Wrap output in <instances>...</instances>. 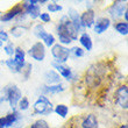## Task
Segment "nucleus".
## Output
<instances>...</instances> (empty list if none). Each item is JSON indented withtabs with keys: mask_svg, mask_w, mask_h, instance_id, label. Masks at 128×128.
Wrapping results in <instances>:
<instances>
[{
	"mask_svg": "<svg viewBox=\"0 0 128 128\" xmlns=\"http://www.w3.org/2000/svg\"><path fill=\"white\" fill-rule=\"evenodd\" d=\"M4 96L6 97L7 102L10 104V107L12 111L16 110L18 102L20 101V99L22 98V92L15 84H10L8 86L5 88L4 90Z\"/></svg>",
	"mask_w": 128,
	"mask_h": 128,
	"instance_id": "nucleus-3",
	"label": "nucleus"
},
{
	"mask_svg": "<svg viewBox=\"0 0 128 128\" xmlns=\"http://www.w3.org/2000/svg\"><path fill=\"white\" fill-rule=\"evenodd\" d=\"M13 61L15 62L18 69L20 70V74L24 70V65H26V52L21 47H15V51L13 55Z\"/></svg>",
	"mask_w": 128,
	"mask_h": 128,
	"instance_id": "nucleus-14",
	"label": "nucleus"
},
{
	"mask_svg": "<svg viewBox=\"0 0 128 128\" xmlns=\"http://www.w3.org/2000/svg\"><path fill=\"white\" fill-rule=\"evenodd\" d=\"M68 18L70 19V21L72 22V24L74 26V28L77 29L78 33H85V29L83 28V26H82L80 24V15L78 14V12L76 10H74V8H69V10H68Z\"/></svg>",
	"mask_w": 128,
	"mask_h": 128,
	"instance_id": "nucleus-15",
	"label": "nucleus"
},
{
	"mask_svg": "<svg viewBox=\"0 0 128 128\" xmlns=\"http://www.w3.org/2000/svg\"><path fill=\"white\" fill-rule=\"evenodd\" d=\"M94 21H96V13L92 8L86 10L84 13H82L80 24L84 29H86V28H92L93 24H94Z\"/></svg>",
	"mask_w": 128,
	"mask_h": 128,
	"instance_id": "nucleus-12",
	"label": "nucleus"
},
{
	"mask_svg": "<svg viewBox=\"0 0 128 128\" xmlns=\"http://www.w3.org/2000/svg\"><path fill=\"white\" fill-rule=\"evenodd\" d=\"M0 41L2 43H7L10 41V34L5 30H0Z\"/></svg>",
	"mask_w": 128,
	"mask_h": 128,
	"instance_id": "nucleus-31",
	"label": "nucleus"
},
{
	"mask_svg": "<svg viewBox=\"0 0 128 128\" xmlns=\"http://www.w3.org/2000/svg\"><path fill=\"white\" fill-rule=\"evenodd\" d=\"M115 104H118L122 110L128 108V86L127 84L121 85L120 88H116L114 94Z\"/></svg>",
	"mask_w": 128,
	"mask_h": 128,
	"instance_id": "nucleus-7",
	"label": "nucleus"
},
{
	"mask_svg": "<svg viewBox=\"0 0 128 128\" xmlns=\"http://www.w3.org/2000/svg\"><path fill=\"white\" fill-rule=\"evenodd\" d=\"M10 128H24V118L19 119V120H18L15 124H13Z\"/></svg>",
	"mask_w": 128,
	"mask_h": 128,
	"instance_id": "nucleus-32",
	"label": "nucleus"
},
{
	"mask_svg": "<svg viewBox=\"0 0 128 128\" xmlns=\"http://www.w3.org/2000/svg\"><path fill=\"white\" fill-rule=\"evenodd\" d=\"M110 27H111V20H110V18L100 16L94 21V24H93L92 28H93V32L96 34L100 35V34H104Z\"/></svg>",
	"mask_w": 128,
	"mask_h": 128,
	"instance_id": "nucleus-11",
	"label": "nucleus"
},
{
	"mask_svg": "<svg viewBox=\"0 0 128 128\" xmlns=\"http://www.w3.org/2000/svg\"><path fill=\"white\" fill-rule=\"evenodd\" d=\"M14 51H15V47H14L13 42L8 41V42L5 44V47H4V52H5L7 56H10V57H13Z\"/></svg>",
	"mask_w": 128,
	"mask_h": 128,
	"instance_id": "nucleus-28",
	"label": "nucleus"
},
{
	"mask_svg": "<svg viewBox=\"0 0 128 128\" xmlns=\"http://www.w3.org/2000/svg\"><path fill=\"white\" fill-rule=\"evenodd\" d=\"M80 128H99V121H98L97 115L92 113L86 114L80 122Z\"/></svg>",
	"mask_w": 128,
	"mask_h": 128,
	"instance_id": "nucleus-17",
	"label": "nucleus"
},
{
	"mask_svg": "<svg viewBox=\"0 0 128 128\" xmlns=\"http://www.w3.org/2000/svg\"><path fill=\"white\" fill-rule=\"evenodd\" d=\"M56 34H57L60 44L62 46H69L72 41L78 40V32L68 18V15H62L58 24L56 26Z\"/></svg>",
	"mask_w": 128,
	"mask_h": 128,
	"instance_id": "nucleus-1",
	"label": "nucleus"
},
{
	"mask_svg": "<svg viewBox=\"0 0 128 128\" xmlns=\"http://www.w3.org/2000/svg\"><path fill=\"white\" fill-rule=\"evenodd\" d=\"M5 64H6V66L10 69L12 72H14V74H20V70L18 69L16 64H15V62L13 61V57H8L5 61Z\"/></svg>",
	"mask_w": 128,
	"mask_h": 128,
	"instance_id": "nucleus-26",
	"label": "nucleus"
},
{
	"mask_svg": "<svg viewBox=\"0 0 128 128\" xmlns=\"http://www.w3.org/2000/svg\"><path fill=\"white\" fill-rule=\"evenodd\" d=\"M79 41V43H80L82 48L84 49V50H88V51H91L92 50V47H93V42H92V37L91 35L88 33H83L80 34V36L78 38Z\"/></svg>",
	"mask_w": 128,
	"mask_h": 128,
	"instance_id": "nucleus-19",
	"label": "nucleus"
},
{
	"mask_svg": "<svg viewBox=\"0 0 128 128\" xmlns=\"http://www.w3.org/2000/svg\"><path fill=\"white\" fill-rule=\"evenodd\" d=\"M33 115L38 114V115H50L54 112V106L51 104L50 99L47 96L40 94L36 101L33 105Z\"/></svg>",
	"mask_w": 128,
	"mask_h": 128,
	"instance_id": "nucleus-2",
	"label": "nucleus"
},
{
	"mask_svg": "<svg viewBox=\"0 0 128 128\" xmlns=\"http://www.w3.org/2000/svg\"><path fill=\"white\" fill-rule=\"evenodd\" d=\"M0 69H1V63H0Z\"/></svg>",
	"mask_w": 128,
	"mask_h": 128,
	"instance_id": "nucleus-38",
	"label": "nucleus"
},
{
	"mask_svg": "<svg viewBox=\"0 0 128 128\" xmlns=\"http://www.w3.org/2000/svg\"><path fill=\"white\" fill-rule=\"evenodd\" d=\"M29 128H50V126H49V124L44 119H38L36 121H34L29 126Z\"/></svg>",
	"mask_w": 128,
	"mask_h": 128,
	"instance_id": "nucleus-27",
	"label": "nucleus"
},
{
	"mask_svg": "<svg viewBox=\"0 0 128 128\" xmlns=\"http://www.w3.org/2000/svg\"><path fill=\"white\" fill-rule=\"evenodd\" d=\"M22 10L27 16L32 18L33 20L37 19L38 15L41 14V7L38 6V0H28V1H24L21 4Z\"/></svg>",
	"mask_w": 128,
	"mask_h": 128,
	"instance_id": "nucleus-6",
	"label": "nucleus"
},
{
	"mask_svg": "<svg viewBox=\"0 0 128 128\" xmlns=\"http://www.w3.org/2000/svg\"><path fill=\"white\" fill-rule=\"evenodd\" d=\"M84 54H85V50L82 47L74 46V47L70 48V57L72 58H80L84 56Z\"/></svg>",
	"mask_w": 128,
	"mask_h": 128,
	"instance_id": "nucleus-23",
	"label": "nucleus"
},
{
	"mask_svg": "<svg viewBox=\"0 0 128 128\" xmlns=\"http://www.w3.org/2000/svg\"><path fill=\"white\" fill-rule=\"evenodd\" d=\"M120 128H128L127 124H124V125H121V126H120Z\"/></svg>",
	"mask_w": 128,
	"mask_h": 128,
	"instance_id": "nucleus-36",
	"label": "nucleus"
},
{
	"mask_svg": "<svg viewBox=\"0 0 128 128\" xmlns=\"http://www.w3.org/2000/svg\"><path fill=\"white\" fill-rule=\"evenodd\" d=\"M21 12H24V10H22L21 5H15V6H13L10 10H6L5 13H2L1 15H0V21H1V22L7 24V22H10V21L14 20V19H15V18H16L18 15L21 13Z\"/></svg>",
	"mask_w": 128,
	"mask_h": 128,
	"instance_id": "nucleus-13",
	"label": "nucleus"
},
{
	"mask_svg": "<svg viewBox=\"0 0 128 128\" xmlns=\"http://www.w3.org/2000/svg\"><path fill=\"white\" fill-rule=\"evenodd\" d=\"M32 69H33V65H32L30 63H26L24 70H22V72H21V74H24V80H27L28 78H29V74H30V72H32Z\"/></svg>",
	"mask_w": 128,
	"mask_h": 128,
	"instance_id": "nucleus-29",
	"label": "nucleus"
},
{
	"mask_svg": "<svg viewBox=\"0 0 128 128\" xmlns=\"http://www.w3.org/2000/svg\"><path fill=\"white\" fill-rule=\"evenodd\" d=\"M33 33L37 38H40L41 42L44 44V47L51 48L55 43H56V38H55L54 34L48 33V32L44 29L43 24H36V26L33 28Z\"/></svg>",
	"mask_w": 128,
	"mask_h": 128,
	"instance_id": "nucleus-4",
	"label": "nucleus"
},
{
	"mask_svg": "<svg viewBox=\"0 0 128 128\" xmlns=\"http://www.w3.org/2000/svg\"><path fill=\"white\" fill-rule=\"evenodd\" d=\"M6 101H7L6 97H5V96H1V97H0V107H1V106H2V104H4V102H6Z\"/></svg>",
	"mask_w": 128,
	"mask_h": 128,
	"instance_id": "nucleus-34",
	"label": "nucleus"
},
{
	"mask_svg": "<svg viewBox=\"0 0 128 128\" xmlns=\"http://www.w3.org/2000/svg\"><path fill=\"white\" fill-rule=\"evenodd\" d=\"M0 128H6V122H5V116L0 118Z\"/></svg>",
	"mask_w": 128,
	"mask_h": 128,
	"instance_id": "nucleus-33",
	"label": "nucleus"
},
{
	"mask_svg": "<svg viewBox=\"0 0 128 128\" xmlns=\"http://www.w3.org/2000/svg\"><path fill=\"white\" fill-rule=\"evenodd\" d=\"M28 55L30 56L33 60L37 62H42L46 58V47L41 41H37L36 43H34L29 50H28Z\"/></svg>",
	"mask_w": 128,
	"mask_h": 128,
	"instance_id": "nucleus-8",
	"label": "nucleus"
},
{
	"mask_svg": "<svg viewBox=\"0 0 128 128\" xmlns=\"http://www.w3.org/2000/svg\"><path fill=\"white\" fill-rule=\"evenodd\" d=\"M40 91L42 92V96L47 94H58L65 91V86L63 84H56V85H42L40 88Z\"/></svg>",
	"mask_w": 128,
	"mask_h": 128,
	"instance_id": "nucleus-16",
	"label": "nucleus"
},
{
	"mask_svg": "<svg viewBox=\"0 0 128 128\" xmlns=\"http://www.w3.org/2000/svg\"><path fill=\"white\" fill-rule=\"evenodd\" d=\"M127 10V2L124 1H115L112 4V6L108 8V15L113 20H118L121 16H124L125 12ZM110 19V20H111Z\"/></svg>",
	"mask_w": 128,
	"mask_h": 128,
	"instance_id": "nucleus-9",
	"label": "nucleus"
},
{
	"mask_svg": "<svg viewBox=\"0 0 128 128\" xmlns=\"http://www.w3.org/2000/svg\"><path fill=\"white\" fill-rule=\"evenodd\" d=\"M54 112L58 116H61V118H66L68 116V113H69V107H68L66 105L64 104H58L56 105L54 107Z\"/></svg>",
	"mask_w": 128,
	"mask_h": 128,
	"instance_id": "nucleus-21",
	"label": "nucleus"
},
{
	"mask_svg": "<svg viewBox=\"0 0 128 128\" xmlns=\"http://www.w3.org/2000/svg\"><path fill=\"white\" fill-rule=\"evenodd\" d=\"M114 29L120 35L126 36L128 34V24L125 21H116V24H114Z\"/></svg>",
	"mask_w": 128,
	"mask_h": 128,
	"instance_id": "nucleus-22",
	"label": "nucleus"
},
{
	"mask_svg": "<svg viewBox=\"0 0 128 128\" xmlns=\"http://www.w3.org/2000/svg\"><path fill=\"white\" fill-rule=\"evenodd\" d=\"M2 44H4V43H2V42H1V41H0V48L2 47Z\"/></svg>",
	"mask_w": 128,
	"mask_h": 128,
	"instance_id": "nucleus-37",
	"label": "nucleus"
},
{
	"mask_svg": "<svg viewBox=\"0 0 128 128\" xmlns=\"http://www.w3.org/2000/svg\"><path fill=\"white\" fill-rule=\"evenodd\" d=\"M38 18H40V20L42 21L43 24H48V22L51 21V16L49 13H41L40 15H38Z\"/></svg>",
	"mask_w": 128,
	"mask_h": 128,
	"instance_id": "nucleus-30",
	"label": "nucleus"
},
{
	"mask_svg": "<svg viewBox=\"0 0 128 128\" xmlns=\"http://www.w3.org/2000/svg\"><path fill=\"white\" fill-rule=\"evenodd\" d=\"M124 18H125V22H127V21H128V10H126V12H125Z\"/></svg>",
	"mask_w": 128,
	"mask_h": 128,
	"instance_id": "nucleus-35",
	"label": "nucleus"
},
{
	"mask_svg": "<svg viewBox=\"0 0 128 128\" xmlns=\"http://www.w3.org/2000/svg\"><path fill=\"white\" fill-rule=\"evenodd\" d=\"M18 110H19V112H24L27 111V110H29V107H30V102H29V100H28L27 97H22L20 99V101L18 102Z\"/></svg>",
	"mask_w": 128,
	"mask_h": 128,
	"instance_id": "nucleus-24",
	"label": "nucleus"
},
{
	"mask_svg": "<svg viewBox=\"0 0 128 128\" xmlns=\"http://www.w3.org/2000/svg\"><path fill=\"white\" fill-rule=\"evenodd\" d=\"M28 30V28L26 27V26H21V24H16V26H14V27L10 28V34L12 35L13 37H15V38H19V37H21L22 35H24L26 32Z\"/></svg>",
	"mask_w": 128,
	"mask_h": 128,
	"instance_id": "nucleus-20",
	"label": "nucleus"
},
{
	"mask_svg": "<svg viewBox=\"0 0 128 128\" xmlns=\"http://www.w3.org/2000/svg\"><path fill=\"white\" fill-rule=\"evenodd\" d=\"M51 55L56 63L65 64L70 58V48L62 46L60 43H55L51 47Z\"/></svg>",
	"mask_w": 128,
	"mask_h": 128,
	"instance_id": "nucleus-5",
	"label": "nucleus"
},
{
	"mask_svg": "<svg viewBox=\"0 0 128 128\" xmlns=\"http://www.w3.org/2000/svg\"><path fill=\"white\" fill-rule=\"evenodd\" d=\"M44 82L47 85H56L62 83V77L55 70H48L44 74Z\"/></svg>",
	"mask_w": 128,
	"mask_h": 128,
	"instance_id": "nucleus-18",
	"label": "nucleus"
},
{
	"mask_svg": "<svg viewBox=\"0 0 128 128\" xmlns=\"http://www.w3.org/2000/svg\"><path fill=\"white\" fill-rule=\"evenodd\" d=\"M51 65H52V68L55 69V71H56L61 77H63L64 79H66L68 82L72 80V78H74V72H72V70H71L70 66H68V65H65V64L56 63V62H52Z\"/></svg>",
	"mask_w": 128,
	"mask_h": 128,
	"instance_id": "nucleus-10",
	"label": "nucleus"
},
{
	"mask_svg": "<svg viewBox=\"0 0 128 128\" xmlns=\"http://www.w3.org/2000/svg\"><path fill=\"white\" fill-rule=\"evenodd\" d=\"M47 10H48V12H50V13H57V12H61V10H63V7H62V5L56 2V1H51V2H48Z\"/></svg>",
	"mask_w": 128,
	"mask_h": 128,
	"instance_id": "nucleus-25",
	"label": "nucleus"
}]
</instances>
